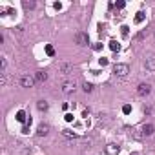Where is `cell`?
<instances>
[{"mask_svg":"<svg viewBox=\"0 0 155 155\" xmlns=\"http://www.w3.org/2000/svg\"><path fill=\"white\" fill-rule=\"evenodd\" d=\"M120 33H122L124 38H128V35H130V28H128V26H122V28H120Z\"/></svg>","mask_w":155,"mask_h":155,"instance_id":"obj_20","label":"cell"},{"mask_svg":"<svg viewBox=\"0 0 155 155\" xmlns=\"http://www.w3.org/2000/svg\"><path fill=\"white\" fill-rule=\"evenodd\" d=\"M150 93H152V86H150V84L142 82V84L137 86V95H139V97H148Z\"/></svg>","mask_w":155,"mask_h":155,"instance_id":"obj_4","label":"cell"},{"mask_svg":"<svg viewBox=\"0 0 155 155\" xmlns=\"http://www.w3.org/2000/svg\"><path fill=\"white\" fill-rule=\"evenodd\" d=\"M113 73H115V75L117 77H126L128 75V73H130V66H128V64H115V66H113Z\"/></svg>","mask_w":155,"mask_h":155,"instance_id":"obj_1","label":"cell"},{"mask_svg":"<svg viewBox=\"0 0 155 155\" xmlns=\"http://www.w3.org/2000/svg\"><path fill=\"white\" fill-rule=\"evenodd\" d=\"M133 22H135V24H142V22H144V13H142V11L135 13V18H133Z\"/></svg>","mask_w":155,"mask_h":155,"instance_id":"obj_13","label":"cell"},{"mask_svg":"<svg viewBox=\"0 0 155 155\" xmlns=\"http://www.w3.org/2000/svg\"><path fill=\"white\" fill-rule=\"evenodd\" d=\"M17 120H18V122H28V115H26L24 110L17 111Z\"/></svg>","mask_w":155,"mask_h":155,"instance_id":"obj_12","label":"cell"},{"mask_svg":"<svg viewBox=\"0 0 155 155\" xmlns=\"http://www.w3.org/2000/svg\"><path fill=\"white\" fill-rule=\"evenodd\" d=\"M124 6H126L124 2H117V4H115V8H117V9H122V8H124Z\"/></svg>","mask_w":155,"mask_h":155,"instance_id":"obj_28","label":"cell"},{"mask_svg":"<svg viewBox=\"0 0 155 155\" xmlns=\"http://www.w3.org/2000/svg\"><path fill=\"white\" fill-rule=\"evenodd\" d=\"M49 133V124H38V128H37V135L38 137H46Z\"/></svg>","mask_w":155,"mask_h":155,"instance_id":"obj_6","label":"cell"},{"mask_svg":"<svg viewBox=\"0 0 155 155\" xmlns=\"http://www.w3.org/2000/svg\"><path fill=\"white\" fill-rule=\"evenodd\" d=\"M58 68H60V73H64V75H68V73L73 71V66L71 64H60Z\"/></svg>","mask_w":155,"mask_h":155,"instance_id":"obj_10","label":"cell"},{"mask_svg":"<svg viewBox=\"0 0 155 155\" xmlns=\"http://www.w3.org/2000/svg\"><path fill=\"white\" fill-rule=\"evenodd\" d=\"M37 108H38L40 111H46V110L49 108V104L46 102V100H38V102H37Z\"/></svg>","mask_w":155,"mask_h":155,"instance_id":"obj_14","label":"cell"},{"mask_svg":"<svg viewBox=\"0 0 155 155\" xmlns=\"http://www.w3.org/2000/svg\"><path fill=\"white\" fill-rule=\"evenodd\" d=\"M153 133H155V126H153L152 122H148V124H144V126H142V135L152 137Z\"/></svg>","mask_w":155,"mask_h":155,"instance_id":"obj_7","label":"cell"},{"mask_svg":"<svg viewBox=\"0 0 155 155\" xmlns=\"http://www.w3.org/2000/svg\"><path fill=\"white\" fill-rule=\"evenodd\" d=\"M53 8H55L57 11H60V9H62V4H60V2H57V4H53Z\"/></svg>","mask_w":155,"mask_h":155,"instance_id":"obj_27","label":"cell"},{"mask_svg":"<svg viewBox=\"0 0 155 155\" xmlns=\"http://www.w3.org/2000/svg\"><path fill=\"white\" fill-rule=\"evenodd\" d=\"M62 91L66 93V95H68V93H73V91H75V82H70V80L64 82L62 84Z\"/></svg>","mask_w":155,"mask_h":155,"instance_id":"obj_8","label":"cell"},{"mask_svg":"<svg viewBox=\"0 0 155 155\" xmlns=\"http://www.w3.org/2000/svg\"><path fill=\"white\" fill-rule=\"evenodd\" d=\"M93 49H95V51H100V49H102V44H100V42H95V44H93Z\"/></svg>","mask_w":155,"mask_h":155,"instance_id":"obj_23","label":"cell"},{"mask_svg":"<svg viewBox=\"0 0 155 155\" xmlns=\"http://www.w3.org/2000/svg\"><path fill=\"white\" fill-rule=\"evenodd\" d=\"M75 44H79V46H88V44H90V37H88V33L79 31L75 35Z\"/></svg>","mask_w":155,"mask_h":155,"instance_id":"obj_3","label":"cell"},{"mask_svg":"<svg viewBox=\"0 0 155 155\" xmlns=\"http://www.w3.org/2000/svg\"><path fill=\"white\" fill-rule=\"evenodd\" d=\"M22 6H24V9H33V8H35V2H28V0H24Z\"/></svg>","mask_w":155,"mask_h":155,"instance_id":"obj_18","label":"cell"},{"mask_svg":"<svg viewBox=\"0 0 155 155\" xmlns=\"http://www.w3.org/2000/svg\"><path fill=\"white\" fill-rule=\"evenodd\" d=\"M110 49L111 51H119L120 49V44L117 42V40H110Z\"/></svg>","mask_w":155,"mask_h":155,"instance_id":"obj_15","label":"cell"},{"mask_svg":"<svg viewBox=\"0 0 155 155\" xmlns=\"http://www.w3.org/2000/svg\"><path fill=\"white\" fill-rule=\"evenodd\" d=\"M6 66H8V62H6V58L2 57L0 58V73H6Z\"/></svg>","mask_w":155,"mask_h":155,"instance_id":"obj_19","label":"cell"},{"mask_svg":"<svg viewBox=\"0 0 155 155\" xmlns=\"http://www.w3.org/2000/svg\"><path fill=\"white\" fill-rule=\"evenodd\" d=\"M99 64L102 66V68H104V66H108V58H104V57H102V58H99Z\"/></svg>","mask_w":155,"mask_h":155,"instance_id":"obj_24","label":"cell"},{"mask_svg":"<svg viewBox=\"0 0 155 155\" xmlns=\"http://www.w3.org/2000/svg\"><path fill=\"white\" fill-rule=\"evenodd\" d=\"M62 135H64L66 139H77L75 131H71V130H64V131H62Z\"/></svg>","mask_w":155,"mask_h":155,"instance_id":"obj_16","label":"cell"},{"mask_svg":"<svg viewBox=\"0 0 155 155\" xmlns=\"http://www.w3.org/2000/svg\"><path fill=\"white\" fill-rule=\"evenodd\" d=\"M144 66L148 71H153L155 73V55H148L146 60H144Z\"/></svg>","mask_w":155,"mask_h":155,"instance_id":"obj_5","label":"cell"},{"mask_svg":"<svg viewBox=\"0 0 155 155\" xmlns=\"http://www.w3.org/2000/svg\"><path fill=\"white\" fill-rule=\"evenodd\" d=\"M119 150H120V148H119L117 144H108V146H106V153H108V155H117Z\"/></svg>","mask_w":155,"mask_h":155,"instance_id":"obj_9","label":"cell"},{"mask_svg":"<svg viewBox=\"0 0 155 155\" xmlns=\"http://www.w3.org/2000/svg\"><path fill=\"white\" fill-rule=\"evenodd\" d=\"M35 79H37V82H44V80H48V73L46 71H37Z\"/></svg>","mask_w":155,"mask_h":155,"instance_id":"obj_11","label":"cell"},{"mask_svg":"<svg viewBox=\"0 0 155 155\" xmlns=\"http://www.w3.org/2000/svg\"><path fill=\"white\" fill-rule=\"evenodd\" d=\"M66 122H71V120H73V115H71V113H66Z\"/></svg>","mask_w":155,"mask_h":155,"instance_id":"obj_25","label":"cell"},{"mask_svg":"<svg viewBox=\"0 0 155 155\" xmlns=\"http://www.w3.org/2000/svg\"><path fill=\"white\" fill-rule=\"evenodd\" d=\"M37 84V79L33 77V75H24V77H20V86L22 88H33Z\"/></svg>","mask_w":155,"mask_h":155,"instance_id":"obj_2","label":"cell"},{"mask_svg":"<svg viewBox=\"0 0 155 155\" xmlns=\"http://www.w3.org/2000/svg\"><path fill=\"white\" fill-rule=\"evenodd\" d=\"M130 155H139V153H130Z\"/></svg>","mask_w":155,"mask_h":155,"instance_id":"obj_29","label":"cell"},{"mask_svg":"<svg viewBox=\"0 0 155 155\" xmlns=\"http://www.w3.org/2000/svg\"><path fill=\"white\" fill-rule=\"evenodd\" d=\"M82 90H84L86 93H91V91H93V84H91V82H84V84H82Z\"/></svg>","mask_w":155,"mask_h":155,"instance_id":"obj_17","label":"cell"},{"mask_svg":"<svg viewBox=\"0 0 155 155\" xmlns=\"http://www.w3.org/2000/svg\"><path fill=\"white\" fill-rule=\"evenodd\" d=\"M22 133H29V124H24L22 126Z\"/></svg>","mask_w":155,"mask_h":155,"instance_id":"obj_26","label":"cell"},{"mask_svg":"<svg viewBox=\"0 0 155 155\" xmlns=\"http://www.w3.org/2000/svg\"><path fill=\"white\" fill-rule=\"evenodd\" d=\"M130 111H131V106H130V104H124V106H122V113H124V115H128Z\"/></svg>","mask_w":155,"mask_h":155,"instance_id":"obj_22","label":"cell"},{"mask_svg":"<svg viewBox=\"0 0 155 155\" xmlns=\"http://www.w3.org/2000/svg\"><path fill=\"white\" fill-rule=\"evenodd\" d=\"M46 53H48L49 57H53V55H55V49H53V46H49V44H46Z\"/></svg>","mask_w":155,"mask_h":155,"instance_id":"obj_21","label":"cell"}]
</instances>
